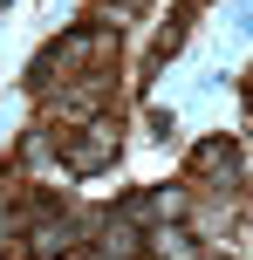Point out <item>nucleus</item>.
Instances as JSON below:
<instances>
[{"label": "nucleus", "instance_id": "1", "mask_svg": "<svg viewBox=\"0 0 253 260\" xmlns=\"http://www.w3.org/2000/svg\"><path fill=\"white\" fill-rule=\"evenodd\" d=\"M110 62H117V27H110V21H76L55 48H41L34 89H62V82L96 76V69H110Z\"/></svg>", "mask_w": 253, "mask_h": 260}, {"label": "nucleus", "instance_id": "2", "mask_svg": "<svg viewBox=\"0 0 253 260\" xmlns=\"http://www.w3.org/2000/svg\"><path fill=\"white\" fill-rule=\"evenodd\" d=\"M76 253H82V219L55 192H34L21 226V260H76Z\"/></svg>", "mask_w": 253, "mask_h": 260}, {"label": "nucleus", "instance_id": "3", "mask_svg": "<svg viewBox=\"0 0 253 260\" xmlns=\"http://www.w3.org/2000/svg\"><path fill=\"white\" fill-rule=\"evenodd\" d=\"M55 157H62L76 178H89V171H103L110 157H117V123L110 117H89V123H68L55 130Z\"/></svg>", "mask_w": 253, "mask_h": 260}, {"label": "nucleus", "instance_id": "4", "mask_svg": "<svg viewBox=\"0 0 253 260\" xmlns=\"http://www.w3.org/2000/svg\"><path fill=\"white\" fill-rule=\"evenodd\" d=\"M185 171L199 185H226V192H240V178H246V157H240V144L233 137H205L199 151L185 157Z\"/></svg>", "mask_w": 253, "mask_h": 260}, {"label": "nucleus", "instance_id": "5", "mask_svg": "<svg viewBox=\"0 0 253 260\" xmlns=\"http://www.w3.org/2000/svg\"><path fill=\"white\" fill-rule=\"evenodd\" d=\"M110 89H117V76H110V69H96V76H76V82H62V89H55V117H68V123H89V117H103Z\"/></svg>", "mask_w": 253, "mask_h": 260}, {"label": "nucleus", "instance_id": "6", "mask_svg": "<svg viewBox=\"0 0 253 260\" xmlns=\"http://www.w3.org/2000/svg\"><path fill=\"white\" fill-rule=\"evenodd\" d=\"M144 260H205V247H199V233L185 219H164V226L144 233Z\"/></svg>", "mask_w": 253, "mask_h": 260}, {"label": "nucleus", "instance_id": "7", "mask_svg": "<svg viewBox=\"0 0 253 260\" xmlns=\"http://www.w3.org/2000/svg\"><path fill=\"white\" fill-rule=\"evenodd\" d=\"M246 110H253V76H246Z\"/></svg>", "mask_w": 253, "mask_h": 260}]
</instances>
